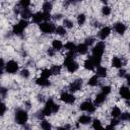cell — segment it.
Instances as JSON below:
<instances>
[{"mask_svg":"<svg viewBox=\"0 0 130 130\" xmlns=\"http://www.w3.org/2000/svg\"><path fill=\"white\" fill-rule=\"evenodd\" d=\"M105 51V44L103 42H99L92 49V55L90 56L91 59L94 62V65L96 67L101 66V62H102V56L104 54Z\"/></svg>","mask_w":130,"mask_h":130,"instance_id":"cell-1","label":"cell"},{"mask_svg":"<svg viewBox=\"0 0 130 130\" xmlns=\"http://www.w3.org/2000/svg\"><path fill=\"white\" fill-rule=\"evenodd\" d=\"M43 111H44L45 116H50L51 114L57 113V112L59 111V105L55 104L52 99H49V100L47 101L46 106H45V108L43 109Z\"/></svg>","mask_w":130,"mask_h":130,"instance_id":"cell-2","label":"cell"},{"mask_svg":"<svg viewBox=\"0 0 130 130\" xmlns=\"http://www.w3.org/2000/svg\"><path fill=\"white\" fill-rule=\"evenodd\" d=\"M28 120V115L24 110L18 109L15 112V122L20 125H25Z\"/></svg>","mask_w":130,"mask_h":130,"instance_id":"cell-3","label":"cell"},{"mask_svg":"<svg viewBox=\"0 0 130 130\" xmlns=\"http://www.w3.org/2000/svg\"><path fill=\"white\" fill-rule=\"evenodd\" d=\"M40 29L45 34H53L56 30V27L54 23L48 21V22H42L40 24Z\"/></svg>","mask_w":130,"mask_h":130,"instance_id":"cell-4","label":"cell"},{"mask_svg":"<svg viewBox=\"0 0 130 130\" xmlns=\"http://www.w3.org/2000/svg\"><path fill=\"white\" fill-rule=\"evenodd\" d=\"M5 70L7 73H10V74L16 73L18 70V63L16 61H13V60L8 61L5 65Z\"/></svg>","mask_w":130,"mask_h":130,"instance_id":"cell-5","label":"cell"},{"mask_svg":"<svg viewBox=\"0 0 130 130\" xmlns=\"http://www.w3.org/2000/svg\"><path fill=\"white\" fill-rule=\"evenodd\" d=\"M79 109L81 111H84V112H87V113H93L94 110H95V107H94V105L91 102L85 101V102H83V103L80 104Z\"/></svg>","mask_w":130,"mask_h":130,"instance_id":"cell-6","label":"cell"},{"mask_svg":"<svg viewBox=\"0 0 130 130\" xmlns=\"http://www.w3.org/2000/svg\"><path fill=\"white\" fill-rule=\"evenodd\" d=\"M60 99H61V101H63L66 104H73L75 102V96L68 92H62Z\"/></svg>","mask_w":130,"mask_h":130,"instance_id":"cell-7","label":"cell"},{"mask_svg":"<svg viewBox=\"0 0 130 130\" xmlns=\"http://www.w3.org/2000/svg\"><path fill=\"white\" fill-rule=\"evenodd\" d=\"M82 86V80L81 79H77V80H74L73 82L70 83L69 85V90L72 91V92H75L77 90H79Z\"/></svg>","mask_w":130,"mask_h":130,"instance_id":"cell-8","label":"cell"},{"mask_svg":"<svg viewBox=\"0 0 130 130\" xmlns=\"http://www.w3.org/2000/svg\"><path fill=\"white\" fill-rule=\"evenodd\" d=\"M119 94L121 95V98L127 100V101H130V89L126 86H122L120 87L119 89Z\"/></svg>","mask_w":130,"mask_h":130,"instance_id":"cell-9","label":"cell"},{"mask_svg":"<svg viewBox=\"0 0 130 130\" xmlns=\"http://www.w3.org/2000/svg\"><path fill=\"white\" fill-rule=\"evenodd\" d=\"M31 21L34 23H42L44 22V12H37L32 15L31 17Z\"/></svg>","mask_w":130,"mask_h":130,"instance_id":"cell-10","label":"cell"},{"mask_svg":"<svg viewBox=\"0 0 130 130\" xmlns=\"http://www.w3.org/2000/svg\"><path fill=\"white\" fill-rule=\"evenodd\" d=\"M114 29L117 34L119 35H123L125 31H126V25L122 22H116L114 24Z\"/></svg>","mask_w":130,"mask_h":130,"instance_id":"cell-11","label":"cell"},{"mask_svg":"<svg viewBox=\"0 0 130 130\" xmlns=\"http://www.w3.org/2000/svg\"><path fill=\"white\" fill-rule=\"evenodd\" d=\"M110 34H111V28H110L109 26H105V27H103V28L100 30V32H99V38H100L101 40H105L106 38L109 37Z\"/></svg>","mask_w":130,"mask_h":130,"instance_id":"cell-12","label":"cell"},{"mask_svg":"<svg viewBox=\"0 0 130 130\" xmlns=\"http://www.w3.org/2000/svg\"><path fill=\"white\" fill-rule=\"evenodd\" d=\"M32 12H31V10L29 9V8H24V9H21V11H20V16L22 17V19H27V18H29V17H32Z\"/></svg>","mask_w":130,"mask_h":130,"instance_id":"cell-13","label":"cell"},{"mask_svg":"<svg viewBox=\"0 0 130 130\" xmlns=\"http://www.w3.org/2000/svg\"><path fill=\"white\" fill-rule=\"evenodd\" d=\"M94 67H95V65H94V62H93V60L91 59V57L87 58V59L84 61V68H85V69H87V70H92Z\"/></svg>","mask_w":130,"mask_h":130,"instance_id":"cell-14","label":"cell"},{"mask_svg":"<svg viewBox=\"0 0 130 130\" xmlns=\"http://www.w3.org/2000/svg\"><path fill=\"white\" fill-rule=\"evenodd\" d=\"M23 30H24V28H23L19 23L14 24L13 27H12V32H13L14 35H17V36H20V35L23 32Z\"/></svg>","mask_w":130,"mask_h":130,"instance_id":"cell-15","label":"cell"},{"mask_svg":"<svg viewBox=\"0 0 130 130\" xmlns=\"http://www.w3.org/2000/svg\"><path fill=\"white\" fill-rule=\"evenodd\" d=\"M78 122H79L80 124L86 125V124H89V123L91 122V118H90V116H88V115H82V116L79 117Z\"/></svg>","mask_w":130,"mask_h":130,"instance_id":"cell-16","label":"cell"},{"mask_svg":"<svg viewBox=\"0 0 130 130\" xmlns=\"http://www.w3.org/2000/svg\"><path fill=\"white\" fill-rule=\"evenodd\" d=\"M52 47H53V49H54L55 51H60V50L63 48V44H62V42L59 41V40H54V41L52 42Z\"/></svg>","mask_w":130,"mask_h":130,"instance_id":"cell-17","label":"cell"},{"mask_svg":"<svg viewBox=\"0 0 130 130\" xmlns=\"http://www.w3.org/2000/svg\"><path fill=\"white\" fill-rule=\"evenodd\" d=\"M76 51H77L79 54L83 55V54H86V53H87V51H88V47H87L85 44H80V45L77 46Z\"/></svg>","mask_w":130,"mask_h":130,"instance_id":"cell-18","label":"cell"},{"mask_svg":"<svg viewBox=\"0 0 130 130\" xmlns=\"http://www.w3.org/2000/svg\"><path fill=\"white\" fill-rule=\"evenodd\" d=\"M36 83L38 85H41V86H49L50 85V81L46 78H43V77H40L36 80Z\"/></svg>","mask_w":130,"mask_h":130,"instance_id":"cell-19","label":"cell"},{"mask_svg":"<svg viewBox=\"0 0 130 130\" xmlns=\"http://www.w3.org/2000/svg\"><path fill=\"white\" fill-rule=\"evenodd\" d=\"M105 101H106V95L101 92V93H99V94L96 95L95 101H94V104H95L96 106H100V105H102Z\"/></svg>","mask_w":130,"mask_h":130,"instance_id":"cell-20","label":"cell"},{"mask_svg":"<svg viewBox=\"0 0 130 130\" xmlns=\"http://www.w3.org/2000/svg\"><path fill=\"white\" fill-rule=\"evenodd\" d=\"M112 66L115 68H120L122 66V60L119 57H113L112 59Z\"/></svg>","mask_w":130,"mask_h":130,"instance_id":"cell-21","label":"cell"},{"mask_svg":"<svg viewBox=\"0 0 130 130\" xmlns=\"http://www.w3.org/2000/svg\"><path fill=\"white\" fill-rule=\"evenodd\" d=\"M96 75L100 76V77H106L107 76V69H106V67L99 66L98 69H96Z\"/></svg>","mask_w":130,"mask_h":130,"instance_id":"cell-22","label":"cell"},{"mask_svg":"<svg viewBox=\"0 0 130 130\" xmlns=\"http://www.w3.org/2000/svg\"><path fill=\"white\" fill-rule=\"evenodd\" d=\"M65 49H66L68 52H75L76 49H77V47L75 46L74 43H72V42H68V43L65 44Z\"/></svg>","mask_w":130,"mask_h":130,"instance_id":"cell-23","label":"cell"},{"mask_svg":"<svg viewBox=\"0 0 130 130\" xmlns=\"http://www.w3.org/2000/svg\"><path fill=\"white\" fill-rule=\"evenodd\" d=\"M42 8H43V12H45V13H50V11L52 10V3H51V2H48V1H47V2H44Z\"/></svg>","mask_w":130,"mask_h":130,"instance_id":"cell-24","label":"cell"},{"mask_svg":"<svg viewBox=\"0 0 130 130\" xmlns=\"http://www.w3.org/2000/svg\"><path fill=\"white\" fill-rule=\"evenodd\" d=\"M92 127H93L94 130H106V129L102 126L101 121L98 120V119H94V120H93V122H92Z\"/></svg>","mask_w":130,"mask_h":130,"instance_id":"cell-25","label":"cell"},{"mask_svg":"<svg viewBox=\"0 0 130 130\" xmlns=\"http://www.w3.org/2000/svg\"><path fill=\"white\" fill-rule=\"evenodd\" d=\"M111 115L113 116V118H118V117L121 116V110H120L118 107H114V108L112 109Z\"/></svg>","mask_w":130,"mask_h":130,"instance_id":"cell-26","label":"cell"},{"mask_svg":"<svg viewBox=\"0 0 130 130\" xmlns=\"http://www.w3.org/2000/svg\"><path fill=\"white\" fill-rule=\"evenodd\" d=\"M98 83H99V76L98 75H94V76L90 77L89 80H88V84L91 85V86H95V85H98Z\"/></svg>","mask_w":130,"mask_h":130,"instance_id":"cell-27","label":"cell"},{"mask_svg":"<svg viewBox=\"0 0 130 130\" xmlns=\"http://www.w3.org/2000/svg\"><path fill=\"white\" fill-rule=\"evenodd\" d=\"M41 128H42L43 130H51L52 125H51V124H50L48 121L43 120V121L41 122Z\"/></svg>","mask_w":130,"mask_h":130,"instance_id":"cell-28","label":"cell"},{"mask_svg":"<svg viewBox=\"0 0 130 130\" xmlns=\"http://www.w3.org/2000/svg\"><path fill=\"white\" fill-rule=\"evenodd\" d=\"M51 75H52L51 69H44V70H42V72H41V77L46 78V79H48Z\"/></svg>","mask_w":130,"mask_h":130,"instance_id":"cell-29","label":"cell"},{"mask_svg":"<svg viewBox=\"0 0 130 130\" xmlns=\"http://www.w3.org/2000/svg\"><path fill=\"white\" fill-rule=\"evenodd\" d=\"M18 5H19L22 9H24V8H28V6L30 5V2H29L28 0H21V1L18 2Z\"/></svg>","mask_w":130,"mask_h":130,"instance_id":"cell-30","label":"cell"},{"mask_svg":"<svg viewBox=\"0 0 130 130\" xmlns=\"http://www.w3.org/2000/svg\"><path fill=\"white\" fill-rule=\"evenodd\" d=\"M51 72H52V74H55V75L59 74L61 72V67L59 65H53L51 67Z\"/></svg>","mask_w":130,"mask_h":130,"instance_id":"cell-31","label":"cell"},{"mask_svg":"<svg viewBox=\"0 0 130 130\" xmlns=\"http://www.w3.org/2000/svg\"><path fill=\"white\" fill-rule=\"evenodd\" d=\"M55 32H56L57 35L64 36V35L66 34V29H65V27H64V26H57V27H56Z\"/></svg>","mask_w":130,"mask_h":130,"instance_id":"cell-32","label":"cell"},{"mask_svg":"<svg viewBox=\"0 0 130 130\" xmlns=\"http://www.w3.org/2000/svg\"><path fill=\"white\" fill-rule=\"evenodd\" d=\"M102 13H103V15H105V16L110 15V14H111V7H109V6H104V7L102 8Z\"/></svg>","mask_w":130,"mask_h":130,"instance_id":"cell-33","label":"cell"},{"mask_svg":"<svg viewBox=\"0 0 130 130\" xmlns=\"http://www.w3.org/2000/svg\"><path fill=\"white\" fill-rule=\"evenodd\" d=\"M77 22L79 25H82L85 22V15L84 14H79L77 16Z\"/></svg>","mask_w":130,"mask_h":130,"instance_id":"cell-34","label":"cell"},{"mask_svg":"<svg viewBox=\"0 0 130 130\" xmlns=\"http://www.w3.org/2000/svg\"><path fill=\"white\" fill-rule=\"evenodd\" d=\"M110 92H111V86H109V85H105V86L102 87V93H103V94L107 95V94H109Z\"/></svg>","mask_w":130,"mask_h":130,"instance_id":"cell-35","label":"cell"},{"mask_svg":"<svg viewBox=\"0 0 130 130\" xmlns=\"http://www.w3.org/2000/svg\"><path fill=\"white\" fill-rule=\"evenodd\" d=\"M63 23H64L65 27H68V28H71V27L73 26V22H72L71 20H69V19H64Z\"/></svg>","mask_w":130,"mask_h":130,"instance_id":"cell-36","label":"cell"},{"mask_svg":"<svg viewBox=\"0 0 130 130\" xmlns=\"http://www.w3.org/2000/svg\"><path fill=\"white\" fill-rule=\"evenodd\" d=\"M93 42H94V39L92 38V37H90V38H86L85 39V45L88 47V46H91L92 44H93Z\"/></svg>","mask_w":130,"mask_h":130,"instance_id":"cell-37","label":"cell"},{"mask_svg":"<svg viewBox=\"0 0 130 130\" xmlns=\"http://www.w3.org/2000/svg\"><path fill=\"white\" fill-rule=\"evenodd\" d=\"M20 75H21L22 77H24V78H28V77H29V71H28L27 69H23V70H21Z\"/></svg>","mask_w":130,"mask_h":130,"instance_id":"cell-38","label":"cell"},{"mask_svg":"<svg viewBox=\"0 0 130 130\" xmlns=\"http://www.w3.org/2000/svg\"><path fill=\"white\" fill-rule=\"evenodd\" d=\"M23 28H25L27 25H28V21L27 20H25V19H21V20H19V22H18Z\"/></svg>","mask_w":130,"mask_h":130,"instance_id":"cell-39","label":"cell"},{"mask_svg":"<svg viewBox=\"0 0 130 130\" xmlns=\"http://www.w3.org/2000/svg\"><path fill=\"white\" fill-rule=\"evenodd\" d=\"M128 116H129V113H123V114H121L120 119L122 121H127L128 120Z\"/></svg>","mask_w":130,"mask_h":130,"instance_id":"cell-40","label":"cell"},{"mask_svg":"<svg viewBox=\"0 0 130 130\" xmlns=\"http://www.w3.org/2000/svg\"><path fill=\"white\" fill-rule=\"evenodd\" d=\"M118 75L120 77H125L126 76V70L125 69H120L119 72H118Z\"/></svg>","mask_w":130,"mask_h":130,"instance_id":"cell-41","label":"cell"},{"mask_svg":"<svg viewBox=\"0 0 130 130\" xmlns=\"http://www.w3.org/2000/svg\"><path fill=\"white\" fill-rule=\"evenodd\" d=\"M5 112H6V106H5V104H1V115H4L5 114Z\"/></svg>","mask_w":130,"mask_h":130,"instance_id":"cell-42","label":"cell"},{"mask_svg":"<svg viewBox=\"0 0 130 130\" xmlns=\"http://www.w3.org/2000/svg\"><path fill=\"white\" fill-rule=\"evenodd\" d=\"M44 116H45V114H44V111H43V110H42V111H39V112L37 113V117H38L39 119H42Z\"/></svg>","mask_w":130,"mask_h":130,"instance_id":"cell-43","label":"cell"},{"mask_svg":"<svg viewBox=\"0 0 130 130\" xmlns=\"http://www.w3.org/2000/svg\"><path fill=\"white\" fill-rule=\"evenodd\" d=\"M119 124V121L116 119V118H114V119H112V121H111V124L110 125H112V126H116V125H118Z\"/></svg>","mask_w":130,"mask_h":130,"instance_id":"cell-44","label":"cell"},{"mask_svg":"<svg viewBox=\"0 0 130 130\" xmlns=\"http://www.w3.org/2000/svg\"><path fill=\"white\" fill-rule=\"evenodd\" d=\"M48 54H49V56H54L55 50H54V49H49V50H48Z\"/></svg>","mask_w":130,"mask_h":130,"instance_id":"cell-45","label":"cell"},{"mask_svg":"<svg viewBox=\"0 0 130 130\" xmlns=\"http://www.w3.org/2000/svg\"><path fill=\"white\" fill-rule=\"evenodd\" d=\"M5 94H6V89H5L4 87H2V88H1V95H2V98H4Z\"/></svg>","mask_w":130,"mask_h":130,"instance_id":"cell-46","label":"cell"},{"mask_svg":"<svg viewBox=\"0 0 130 130\" xmlns=\"http://www.w3.org/2000/svg\"><path fill=\"white\" fill-rule=\"evenodd\" d=\"M105 129H106V130H115V127L112 126V125H109V126H107Z\"/></svg>","mask_w":130,"mask_h":130,"instance_id":"cell-47","label":"cell"},{"mask_svg":"<svg viewBox=\"0 0 130 130\" xmlns=\"http://www.w3.org/2000/svg\"><path fill=\"white\" fill-rule=\"evenodd\" d=\"M126 80H127L128 85L130 86V74H127V75H126Z\"/></svg>","mask_w":130,"mask_h":130,"instance_id":"cell-48","label":"cell"},{"mask_svg":"<svg viewBox=\"0 0 130 130\" xmlns=\"http://www.w3.org/2000/svg\"><path fill=\"white\" fill-rule=\"evenodd\" d=\"M61 16H62L61 14H56V15H54V18H55V19H59Z\"/></svg>","mask_w":130,"mask_h":130,"instance_id":"cell-49","label":"cell"},{"mask_svg":"<svg viewBox=\"0 0 130 130\" xmlns=\"http://www.w3.org/2000/svg\"><path fill=\"white\" fill-rule=\"evenodd\" d=\"M68 129V126H66V127H60V128H58V130H67Z\"/></svg>","mask_w":130,"mask_h":130,"instance_id":"cell-50","label":"cell"},{"mask_svg":"<svg viewBox=\"0 0 130 130\" xmlns=\"http://www.w3.org/2000/svg\"><path fill=\"white\" fill-rule=\"evenodd\" d=\"M128 121H130V114H129V116H128Z\"/></svg>","mask_w":130,"mask_h":130,"instance_id":"cell-51","label":"cell"}]
</instances>
